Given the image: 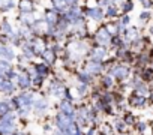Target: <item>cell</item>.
<instances>
[{
	"label": "cell",
	"instance_id": "6da1fadb",
	"mask_svg": "<svg viewBox=\"0 0 153 135\" xmlns=\"http://www.w3.org/2000/svg\"><path fill=\"white\" fill-rule=\"evenodd\" d=\"M90 15H92L93 18H101V15H102V14H101V11H99V9H95V11H90Z\"/></svg>",
	"mask_w": 153,
	"mask_h": 135
}]
</instances>
